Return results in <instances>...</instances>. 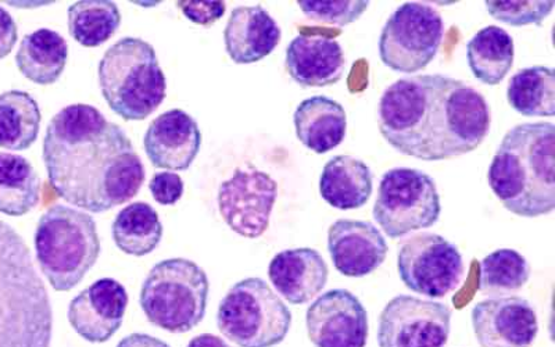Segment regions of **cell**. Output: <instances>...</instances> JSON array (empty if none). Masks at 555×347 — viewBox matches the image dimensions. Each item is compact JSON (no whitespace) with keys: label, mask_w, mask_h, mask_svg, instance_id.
I'll return each instance as SVG.
<instances>
[{"label":"cell","mask_w":555,"mask_h":347,"mask_svg":"<svg viewBox=\"0 0 555 347\" xmlns=\"http://www.w3.org/2000/svg\"><path fill=\"white\" fill-rule=\"evenodd\" d=\"M43 162L56 195L91 213L130 202L146 178L126 131L82 103L64 107L49 123Z\"/></svg>","instance_id":"obj_1"},{"label":"cell","mask_w":555,"mask_h":347,"mask_svg":"<svg viewBox=\"0 0 555 347\" xmlns=\"http://www.w3.org/2000/svg\"><path fill=\"white\" fill-rule=\"evenodd\" d=\"M379 131L396 151L425 162L474 152L490 131L492 114L482 93L461 79H398L380 98Z\"/></svg>","instance_id":"obj_2"},{"label":"cell","mask_w":555,"mask_h":347,"mask_svg":"<svg viewBox=\"0 0 555 347\" xmlns=\"http://www.w3.org/2000/svg\"><path fill=\"white\" fill-rule=\"evenodd\" d=\"M555 127L527 123L505 133L489 167L490 188L519 217L550 215L555 207Z\"/></svg>","instance_id":"obj_3"},{"label":"cell","mask_w":555,"mask_h":347,"mask_svg":"<svg viewBox=\"0 0 555 347\" xmlns=\"http://www.w3.org/2000/svg\"><path fill=\"white\" fill-rule=\"evenodd\" d=\"M53 310L26 241L0 220V347H51Z\"/></svg>","instance_id":"obj_4"},{"label":"cell","mask_w":555,"mask_h":347,"mask_svg":"<svg viewBox=\"0 0 555 347\" xmlns=\"http://www.w3.org/2000/svg\"><path fill=\"white\" fill-rule=\"evenodd\" d=\"M99 83L108 107L126 121L146 120L166 99V76L155 49L139 38H122L107 49Z\"/></svg>","instance_id":"obj_5"},{"label":"cell","mask_w":555,"mask_h":347,"mask_svg":"<svg viewBox=\"0 0 555 347\" xmlns=\"http://www.w3.org/2000/svg\"><path fill=\"white\" fill-rule=\"evenodd\" d=\"M34 243L42 274L57 292L74 290L101 255L93 217L64 205H54L43 213Z\"/></svg>","instance_id":"obj_6"},{"label":"cell","mask_w":555,"mask_h":347,"mask_svg":"<svg viewBox=\"0 0 555 347\" xmlns=\"http://www.w3.org/2000/svg\"><path fill=\"white\" fill-rule=\"evenodd\" d=\"M210 282L201 266L188 259L157 262L141 290L149 322L171 334H186L205 319Z\"/></svg>","instance_id":"obj_7"},{"label":"cell","mask_w":555,"mask_h":347,"mask_svg":"<svg viewBox=\"0 0 555 347\" xmlns=\"http://www.w3.org/2000/svg\"><path fill=\"white\" fill-rule=\"evenodd\" d=\"M217 325L240 347H274L289 334L292 312L264 280L246 278L221 300Z\"/></svg>","instance_id":"obj_8"},{"label":"cell","mask_w":555,"mask_h":347,"mask_svg":"<svg viewBox=\"0 0 555 347\" xmlns=\"http://www.w3.org/2000/svg\"><path fill=\"white\" fill-rule=\"evenodd\" d=\"M440 211L438 187L428 174L398 167L382 177L373 216L390 240L434 227Z\"/></svg>","instance_id":"obj_9"},{"label":"cell","mask_w":555,"mask_h":347,"mask_svg":"<svg viewBox=\"0 0 555 347\" xmlns=\"http://www.w3.org/2000/svg\"><path fill=\"white\" fill-rule=\"evenodd\" d=\"M443 35V18L438 10L418 2L401 4L382 29L380 61L393 72H420L433 63Z\"/></svg>","instance_id":"obj_10"},{"label":"cell","mask_w":555,"mask_h":347,"mask_svg":"<svg viewBox=\"0 0 555 347\" xmlns=\"http://www.w3.org/2000/svg\"><path fill=\"white\" fill-rule=\"evenodd\" d=\"M398 270L400 280L410 291L430 299H442L463 281L464 261L453 243L433 232H423L401 245Z\"/></svg>","instance_id":"obj_11"},{"label":"cell","mask_w":555,"mask_h":347,"mask_svg":"<svg viewBox=\"0 0 555 347\" xmlns=\"http://www.w3.org/2000/svg\"><path fill=\"white\" fill-rule=\"evenodd\" d=\"M451 331L449 306L420 297H393L379 317V347H444Z\"/></svg>","instance_id":"obj_12"},{"label":"cell","mask_w":555,"mask_h":347,"mask_svg":"<svg viewBox=\"0 0 555 347\" xmlns=\"http://www.w3.org/2000/svg\"><path fill=\"white\" fill-rule=\"evenodd\" d=\"M278 183L255 167L236 168L234 176L218 190V210L237 235L256 240L269 230Z\"/></svg>","instance_id":"obj_13"},{"label":"cell","mask_w":555,"mask_h":347,"mask_svg":"<svg viewBox=\"0 0 555 347\" xmlns=\"http://www.w3.org/2000/svg\"><path fill=\"white\" fill-rule=\"evenodd\" d=\"M307 335L315 347H365L369 314L359 297L332 290L311 304L306 314Z\"/></svg>","instance_id":"obj_14"},{"label":"cell","mask_w":555,"mask_h":347,"mask_svg":"<svg viewBox=\"0 0 555 347\" xmlns=\"http://www.w3.org/2000/svg\"><path fill=\"white\" fill-rule=\"evenodd\" d=\"M470 320L480 347H532L539 334L537 310L519 296L479 301Z\"/></svg>","instance_id":"obj_15"},{"label":"cell","mask_w":555,"mask_h":347,"mask_svg":"<svg viewBox=\"0 0 555 347\" xmlns=\"http://www.w3.org/2000/svg\"><path fill=\"white\" fill-rule=\"evenodd\" d=\"M127 306L126 287L113 278H102L74 297L68 321L81 338L104 344L121 329Z\"/></svg>","instance_id":"obj_16"},{"label":"cell","mask_w":555,"mask_h":347,"mask_svg":"<svg viewBox=\"0 0 555 347\" xmlns=\"http://www.w3.org/2000/svg\"><path fill=\"white\" fill-rule=\"evenodd\" d=\"M143 145L153 166L185 171L199 155L202 132L195 118L181 108H173L152 121Z\"/></svg>","instance_id":"obj_17"},{"label":"cell","mask_w":555,"mask_h":347,"mask_svg":"<svg viewBox=\"0 0 555 347\" xmlns=\"http://www.w3.org/2000/svg\"><path fill=\"white\" fill-rule=\"evenodd\" d=\"M388 243L369 221L338 220L328 230V252L341 275L363 278L378 270L388 256Z\"/></svg>","instance_id":"obj_18"},{"label":"cell","mask_w":555,"mask_h":347,"mask_svg":"<svg viewBox=\"0 0 555 347\" xmlns=\"http://www.w3.org/2000/svg\"><path fill=\"white\" fill-rule=\"evenodd\" d=\"M285 67L296 83L305 88L335 86L346 72L340 43L324 35H299L286 49Z\"/></svg>","instance_id":"obj_19"},{"label":"cell","mask_w":555,"mask_h":347,"mask_svg":"<svg viewBox=\"0 0 555 347\" xmlns=\"http://www.w3.org/2000/svg\"><path fill=\"white\" fill-rule=\"evenodd\" d=\"M330 269L320 252L297 247L278 253L269 277L275 291L291 305H305L319 296L328 282Z\"/></svg>","instance_id":"obj_20"},{"label":"cell","mask_w":555,"mask_h":347,"mask_svg":"<svg viewBox=\"0 0 555 347\" xmlns=\"http://www.w3.org/2000/svg\"><path fill=\"white\" fill-rule=\"evenodd\" d=\"M281 27L262 7H240L228 20L227 53L236 64H251L270 56L280 44Z\"/></svg>","instance_id":"obj_21"},{"label":"cell","mask_w":555,"mask_h":347,"mask_svg":"<svg viewBox=\"0 0 555 347\" xmlns=\"http://www.w3.org/2000/svg\"><path fill=\"white\" fill-rule=\"evenodd\" d=\"M297 139L317 155L338 147L346 137L347 114L339 102L326 97L306 99L294 114Z\"/></svg>","instance_id":"obj_22"},{"label":"cell","mask_w":555,"mask_h":347,"mask_svg":"<svg viewBox=\"0 0 555 347\" xmlns=\"http://www.w3.org/2000/svg\"><path fill=\"white\" fill-rule=\"evenodd\" d=\"M373 172L363 160L339 155L326 163L320 178L322 200L338 210L363 207L373 195Z\"/></svg>","instance_id":"obj_23"},{"label":"cell","mask_w":555,"mask_h":347,"mask_svg":"<svg viewBox=\"0 0 555 347\" xmlns=\"http://www.w3.org/2000/svg\"><path fill=\"white\" fill-rule=\"evenodd\" d=\"M68 59V43L61 34L41 28L20 43L16 64L20 73L38 86H51L61 78Z\"/></svg>","instance_id":"obj_24"},{"label":"cell","mask_w":555,"mask_h":347,"mask_svg":"<svg viewBox=\"0 0 555 347\" xmlns=\"http://www.w3.org/2000/svg\"><path fill=\"white\" fill-rule=\"evenodd\" d=\"M514 39L504 28L489 26L467 43L470 72L485 86H499L514 66Z\"/></svg>","instance_id":"obj_25"},{"label":"cell","mask_w":555,"mask_h":347,"mask_svg":"<svg viewBox=\"0 0 555 347\" xmlns=\"http://www.w3.org/2000/svg\"><path fill=\"white\" fill-rule=\"evenodd\" d=\"M41 200V180L26 157L0 153V213L26 216Z\"/></svg>","instance_id":"obj_26"},{"label":"cell","mask_w":555,"mask_h":347,"mask_svg":"<svg viewBox=\"0 0 555 347\" xmlns=\"http://www.w3.org/2000/svg\"><path fill=\"white\" fill-rule=\"evenodd\" d=\"M41 121V108L29 93L13 89L0 95V147L27 151L38 139Z\"/></svg>","instance_id":"obj_27"},{"label":"cell","mask_w":555,"mask_h":347,"mask_svg":"<svg viewBox=\"0 0 555 347\" xmlns=\"http://www.w3.org/2000/svg\"><path fill=\"white\" fill-rule=\"evenodd\" d=\"M113 241L126 255L142 257L156 249L163 237L157 211L145 202L131 203L114 218Z\"/></svg>","instance_id":"obj_28"},{"label":"cell","mask_w":555,"mask_h":347,"mask_svg":"<svg viewBox=\"0 0 555 347\" xmlns=\"http://www.w3.org/2000/svg\"><path fill=\"white\" fill-rule=\"evenodd\" d=\"M507 101L525 117L555 116V72L553 67L519 69L509 79Z\"/></svg>","instance_id":"obj_29"},{"label":"cell","mask_w":555,"mask_h":347,"mask_svg":"<svg viewBox=\"0 0 555 347\" xmlns=\"http://www.w3.org/2000/svg\"><path fill=\"white\" fill-rule=\"evenodd\" d=\"M120 24V9L107 0H83L68 8V33L86 48L107 42Z\"/></svg>","instance_id":"obj_30"},{"label":"cell","mask_w":555,"mask_h":347,"mask_svg":"<svg viewBox=\"0 0 555 347\" xmlns=\"http://www.w3.org/2000/svg\"><path fill=\"white\" fill-rule=\"evenodd\" d=\"M530 278V266L520 253L499 249L480 262V294L503 297L522 290Z\"/></svg>","instance_id":"obj_31"},{"label":"cell","mask_w":555,"mask_h":347,"mask_svg":"<svg viewBox=\"0 0 555 347\" xmlns=\"http://www.w3.org/2000/svg\"><path fill=\"white\" fill-rule=\"evenodd\" d=\"M370 3L366 0H299L297 7L312 22L346 27L363 16Z\"/></svg>","instance_id":"obj_32"},{"label":"cell","mask_w":555,"mask_h":347,"mask_svg":"<svg viewBox=\"0 0 555 347\" xmlns=\"http://www.w3.org/2000/svg\"><path fill=\"white\" fill-rule=\"evenodd\" d=\"M490 16L513 27L530 26L543 23L554 9V0L538 2H513V0H488L485 2Z\"/></svg>","instance_id":"obj_33"},{"label":"cell","mask_w":555,"mask_h":347,"mask_svg":"<svg viewBox=\"0 0 555 347\" xmlns=\"http://www.w3.org/2000/svg\"><path fill=\"white\" fill-rule=\"evenodd\" d=\"M153 200L162 206L176 205L183 195V181L176 172H157L149 183Z\"/></svg>","instance_id":"obj_34"},{"label":"cell","mask_w":555,"mask_h":347,"mask_svg":"<svg viewBox=\"0 0 555 347\" xmlns=\"http://www.w3.org/2000/svg\"><path fill=\"white\" fill-rule=\"evenodd\" d=\"M178 8L182 10L183 16L190 18L192 23L201 24L203 27H210L212 24L224 16L227 7L224 2H178Z\"/></svg>","instance_id":"obj_35"},{"label":"cell","mask_w":555,"mask_h":347,"mask_svg":"<svg viewBox=\"0 0 555 347\" xmlns=\"http://www.w3.org/2000/svg\"><path fill=\"white\" fill-rule=\"evenodd\" d=\"M18 38V29L12 14L0 8V61L12 53Z\"/></svg>","instance_id":"obj_36"},{"label":"cell","mask_w":555,"mask_h":347,"mask_svg":"<svg viewBox=\"0 0 555 347\" xmlns=\"http://www.w3.org/2000/svg\"><path fill=\"white\" fill-rule=\"evenodd\" d=\"M116 347H171L165 340L147 334H131L118 342Z\"/></svg>","instance_id":"obj_37"},{"label":"cell","mask_w":555,"mask_h":347,"mask_svg":"<svg viewBox=\"0 0 555 347\" xmlns=\"http://www.w3.org/2000/svg\"><path fill=\"white\" fill-rule=\"evenodd\" d=\"M188 347H232L227 344V342L220 336L212 335V334H202L199 336H196V338H193L190 342V345Z\"/></svg>","instance_id":"obj_38"}]
</instances>
